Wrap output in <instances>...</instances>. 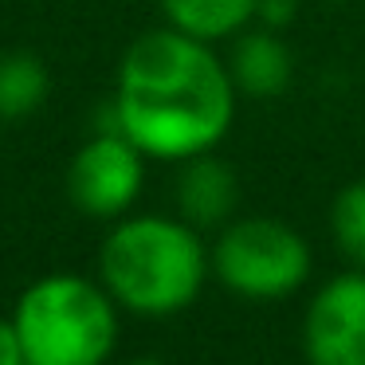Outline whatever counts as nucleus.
<instances>
[{"instance_id":"obj_4","label":"nucleus","mask_w":365,"mask_h":365,"mask_svg":"<svg viewBox=\"0 0 365 365\" xmlns=\"http://www.w3.org/2000/svg\"><path fill=\"white\" fill-rule=\"evenodd\" d=\"M310 244L275 216H232L212 240V275L247 302H283L310 279Z\"/></svg>"},{"instance_id":"obj_11","label":"nucleus","mask_w":365,"mask_h":365,"mask_svg":"<svg viewBox=\"0 0 365 365\" xmlns=\"http://www.w3.org/2000/svg\"><path fill=\"white\" fill-rule=\"evenodd\" d=\"M330 232L338 252L349 259V267L365 271V181H354L334 197L330 205Z\"/></svg>"},{"instance_id":"obj_2","label":"nucleus","mask_w":365,"mask_h":365,"mask_svg":"<svg viewBox=\"0 0 365 365\" xmlns=\"http://www.w3.org/2000/svg\"><path fill=\"white\" fill-rule=\"evenodd\" d=\"M212 275L205 232L181 216L138 212L114 220L98 247V283L122 310L169 318L200 299Z\"/></svg>"},{"instance_id":"obj_12","label":"nucleus","mask_w":365,"mask_h":365,"mask_svg":"<svg viewBox=\"0 0 365 365\" xmlns=\"http://www.w3.org/2000/svg\"><path fill=\"white\" fill-rule=\"evenodd\" d=\"M294 16H299V0H259L255 4V20L263 28H275V32L291 28Z\"/></svg>"},{"instance_id":"obj_14","label":"nucleus","mask_w":365,"mask_h":365,"mask_svg":"<svg viewBox=\"0 0 365 365\" xmlns=\"http://www.w3.org/2000/svg\"><path fill=\"white\" fill-rule=\"evenodd\" d=\"M130 365H165V361H158V357H134Z\"/></svg>"},{"instance_id":"obj_9","label":"nucleus","mask_w":365,"mask_h":365,"mask_svg":"<svg viewBox=\"0 0 365 365\" xmlns=\"http://www.w3.org/2000/svg\"><path fill=\"white\" fill-rule=\"evenodd\" d=\"M169 28L205 43H220L252 28L259 0H158Z\"/></svg>"},{"instance_id":"obj_5","label":"nucleus","mask_w":365,"mask_h":365,"mask_svg":"<svg viewBox=\"0 0 365 365\" xmlns=\"http://www.w3.org/2000/svg\"><path fill=\"white\" fill-rule=\"evenodd\" d=\"M145 161L122 130H95L67 165V197L95 220H122L145 189Z\"/></svg>"},{"instance_id":"obj_1","label":"nucleus","mask_w":365,"mask_h":365,"mask_svg":"<svg viewBox=\"0 0 365 365\" xmlns=\"http://www.w3.org/2000/svg\"><path fill=\"white\" fill-rule=\"evenodd\" d=\"M240 91L212 43L177 28L138 36L118 67V87L106 103L114 130L150 161H181L212 153L236 122Z\"/></svg>"},{"instance_id":"obj_15","label":"nucleus","mask_w":365,"mask_h":365,"mask_svg":"<svg viewBox=\"0 0 365 365\" xmlns=\"http://www.w3.org/2000/svg\"><path fill=\"white\" fill-rule=\"evenodd\" d=\"M24 365H28V361H24Z\"/></svg>"},{"instance_id":"obj_13","label":"nucleus","mask_w":365,"mask_h":365,"mask_svg":"<svg viewBox=\"0 0 365 365\" xmlns=\"http://www.w3.org/2000/svg\"><path fill=\"white\" fill-rule=\"evenodd\" d=\"M0 365H24V349H20V334L12 318H0Z\"/></svg>"},{"instance_id":"obj_7","label":"nucleus","mask_w":365,"mask_h":365,"mask_svg":"<svg viewBox=\"0 0 365 365\" xmlns=\"http://www.w3.org/2000/svg\"><path fill=\"white\" fill-rule=\"evenodd\" d=\"M177 216L200 232H220L240 208V181L228 161L212 153L181 161L177 173Z\"/></svg>"},{"instance_id":"obj_10","label":"nucleus","mask_w":365,"mask_h":365,"mask_svg":"<svg viewBox=\"0 0 365 365\" xmlns=\"http://www.w3.org/2000/svg\"><path fill=\"white\" fill-rule=\"evenodd\" d=\"M51 95V71L32 51H4L0 56V122L28 118Z\"/></svg>"},{"instance_id":"obj_6","label":"nucleus","mask_w":365,"mask_h":365,"mask_svg":"<svg viewBox=\"0 0 365 365\" xmlns=\"http://www.w3.org/2000/svg\"><path fill=\"white\" fill-rule=\"evenodd\" d=\"M307 365H365V271L326 279L302 314Z\"/></svg>"},{"instance_id":"obj_8","label":"nucleus","mask_w":365,"mask_h":365,"mask_svg":"<svg viewBox=\"0 0 365 365\" xmlns=\"http://www.w3.org/2000/svg\"><path fill=\"white\" fill-rule=\"evenodd\" d=\"M228 71L240 95L247 98H275L287 91L294 75L291 48L283 43V36L275 28H244L240 36L228 40Z\"/></svg>"},{"instance_id":"obj_3","label":"nucleus","mask_w":365,"mask_h":365,"mask_svg":"<svg viewBox=\"0 0 365 365\" xmlns=\"http://www.w3.org/2000/svg\"><path fill=\"white\" fill-rule=\"evenodd\" d=\"M12 322L28 365H106L118 349L122 307L98 279L56 271L20 294Z\"/></svg>"}]
</instances>
